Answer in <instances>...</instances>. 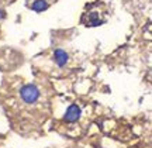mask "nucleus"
<instances>
[{
    "label": "nucleus",
    "mask_w": 152,
    "mask_h": 148,
    "mask_svg": "<svg viewBox=\"0 0 152 148\" xmlns=\"http://www.w3.org/2000/svg\"><path fill=\"white\" fill-rule=\"evenodd\" d=\"M4 16H6V14H4V11H3V10H0V20H1V18H4Z\"/></svg>",
    "instance_id": "5"
},
{
    "label": "nucleus",
    "mask_w": 152,
    "mask_h": 148,
    "mask_svg": "<svg viewBox=\"0 0 152 148\" xmlns=\"http://www.w3.org/2000/svg\"><path fill=\"white\" fill-rule=\"evenodd\" d=\"M80 114H82L80 107L77 104H71L65 113V121H68V123H76V121L80 119Z\"/></svg>",
    "instance_id": "2"
},
{
    "label": "nucleus",
    "mask_w": 152,
    "mask_h": 148,
    "mask_svg": "<svg viewBox=\"0 0 152 148\" xmlns=\"http://www.w3.org/2000/svg\"><path fill=\"white\" fill-rule=\"evenodd\" d=\"M54 61L55 64L58 66H65L66 64H68V61H69V56H68V54H66L64 49H55L54 52Z\"/></svg>",
    "instance_id": "3"
},
{
    "label": "nucleus",
    "mask_w": 152,
    "mask_h": 148,
    "mask_svg": "<svg viewBox=\"0 0 152 148\" xmlns=\"http://www.w3.org/2000/svg\"><path fill=\"white\" fill-rule=\"evenodd\" d=\"M20 96H21L24 103L33 104L39 99V89H38L35 85H33V83L24 85V86L20 89Z\"/></svg>",
    "instance_id": "1"
},
{
    "label": "nucleus",
    "mask_w": 152,
    "mask_h": 148,
    "mask_svg": "<svg viewBox=\"0 0 152 148\" xmlns=\"http://www.w3.org/2000/svg\"><path fill=\"white\" fill-rule=\"evenodd\" d=\"M48 1L47 0H34L33 4H31V9L34 11H37V13H41V11L47 10L48 9Z\"/></svg>",
    "instance_id": "4"
}]
</instances>
